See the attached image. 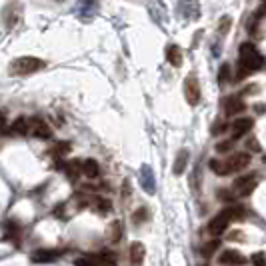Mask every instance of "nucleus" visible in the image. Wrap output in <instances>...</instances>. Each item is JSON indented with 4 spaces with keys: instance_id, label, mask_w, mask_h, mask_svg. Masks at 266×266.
Segmentation results:
<instances>
[{
    "instance_id": "1",
    "label": "nucleus",
    "mask_w": 266,
    "mask_h": 266,
    "mask_svg": "<svg viewBox=\"0 0 266 266\" xmlns=\"http://www.w3.org/2000/svg\"><path fill=\"white\" fill-rule=\"evenodd\" d=\"M264 64L260 52L256 50V46L252 42H242L240 44V58H238V70L236 74L232 76V80H242L244 76H250L252 72L260 70Z\"/></svg>"
},
{
    "instance_id": "2",
    "label": "nucleus",
    "mask_w": 266,
    "mask_h": 266,
    "mask_svg": "<svg viewBox=\"0 0 266 266\" xmlns=\"http://www.w3.org/2000/svg\"><path fill=\"white\" fill-rule=\"evenodd\" d=\"M46 66V62L42 58H36V56H20L16 60H12L8 72L12 76H26V74H34L38 70H42Z\"/></svg>"
},
{
    "instance_id": "3",
    "label": "nucleus",
    "mask_w": 266,
    "mask_h": 266,
    "mask_svg": "<svg viewBox=\"0 0 266 266\" xmlns=\"http://www.w3.org/2000/svg\"><path fill=\"white\" fill-rule=\"evenodd\" d=\"M238 210H240V208H226V210L218 212V214L208 222V232L214 234V236H220L224 230H228V226H230V222H232V218H234V214H236Z\"/></svg>"
},
{
    "instance_id": "4",
    "label": "nucleus",
    "mask_w": 266,
    "mask_h": 266,
    "mask_svg": "<svg viewBox=\"0 0 266 266\" xmlns=\"http://www.w3.org/2000/svg\"><path fill=\"white\" fill-rule=\"evenodd\" d=\"M256 176L254 174H248V176H242V178H238L236 182H234V192L240 196V198H246V196H250L252 192H254V188H256Z\"/></svg>"
},
{
    "instance_id": "5",
    "label": "nucleus",
    "mask_w": 266,
    "mask_h": 266,
    "mask_svg": "<svg viewBox=\"0 0 266 266\" xmlns=\"http://www.w3.org/2000/svg\"><path fill=\"white\" fill-rule=\"evenodd\" d=\"M184 96H186V102L190 106H196L200 102L202 92H200V84H198V80L194 76L186 78V82H184Z\"/></svg>"
},
{
    "instance_id": "6",
    "label": "nucleus",
    "mask_w": 266,
    "mask_h": 266,
    "mask_svg": "<svg viewBox=\"0 0 266 266\" xmlns=\"http://www.w3.org/2000/svg\"><path fill=\"white\" fill-rule=\"evenodd\" d=\"M252 126H254V120H252V118H248V116H242V118H234V122L230 124V130H232V138L236 140V138L244 136L246 132H250V130H252Z\"/></svg>"
},
{
    "instance_id": "7",
    "label": "nucleus",
    "mask_w": 266,
    "mask_h": 266,
    "mask_svg": "<svg viewBox=\"0 0 266 266\" xmlns=\"http://www.w3.org/2000/svg\"><path fill=\"white\" fill-rule=\"evenodd\" d=\"M222 106H224V114L226 116H236V114H240V112L246 110V102L240 96H228L222 102Z\"/></svg>"
},
{
    "instance_id": "8",
    "label": "nucleus",
    "mask_w": 266,
    "mask_h": 266,
    "mask_svg": "<svg viewBox=\"0 0 266 266\" xmlns=\"http://www.w3.org/2000/svg\"><path fill=\"white\" fill-rule=\"evenodd\" d=\"M218 262L220 264H230V266H242V264H246V256L238 250H224L218 256Z\"/></svg>"
},
{
    "instance_id": "9",
    "label": "nucleus",
    "mask_w": 266,
    "mask_h": 266,
    "mask_svg": "<svg viewBox=\"0 0 266 266\" xmlns=\"http://www.w3.org/2000/svg\"><path fill=\"white\" fill-rule=\"evenodd\" d=\"M18 18H20V4L16 2V0H12V2H8L6 8H4V24H6V28H12L18 22Z\"/></svg>"
},
{
    "instance_id": "10",
    "label": "nucleus",
    "mask_w": 266,
    "mask_h": 266,
    "mask_svg": "<svg viewBox=\"0 0 266 266\" xmlns=\"http://www.w3.org/2000/svg\"><path fill=\"white\" fill-rule=\"evenodd\" d=\"M144 256H146L144 244L138 242V240H134V242L130 244V262H132V266H142Z\"/></svg>"
},
{
    "instance_id": "11",
    "label": "nucleus",
    "mask_w": 266,
    "mask_h": 266,
    "mask_svg": "<svg viewBox=\"0 0 266 266\" xmlns=\"http://www.w3.org/2000/svg\"><path fill=\"white\" fill-rule=\"evenodd\" d=\"M226 164L230 166V170L234 172V170H242V168H246L248 164H250V154L248 152H238V154H232L228 160H226Z\"/></svg>"
},
{
    "instance_id": "12",
    "label": "nucleus",
    "mask_w": 266,
    "mask_h": 266,
    "mask_svg": "<svg viewBox=\"0 0 266 266\" xmlns=\"http://www.w3.org/2000/svg\"><path fill=\"white\" fill-rule=\"evenodd\" d=\"M166 60H168L174 68L182 66V50H180V46L168 44V46H166Z\"/></svg>"
},
{
    "instance_id": "13",
    "label": "nucleus",
    "mask_w": 266,
    "mask_h": 266,
    "mask_svg": "<svg viewBox=\"0 0 266 266\" xmlns=\"http://www.w3.org/2000/svg\"><path fill=\"white\" fill-rule=\"evenodd\" d=\"M56 256H58L56 250H36V252H32L30 260H32L34 264H48V262H52Z\"/></svg>"
},
{
    "instance_id": "14",
    "label": "nucleus",
    "mask_w": 266,
    "mask_h": 266,
    "mask_svg": "<svg viewBox=\"0 0 266 266\" xmlns=\"http://www.w3.org/2000/svg\"><path fill=\"white\" fill-rule=\"evenodd\" d=\"M88 206H90L92 210L100 212V214H104V212H108V210L112 208L110 200H108V198H102V196H92V200L88 198Z\"/></svg>"
},
{
    "instance_id": "15",
    "label": "nucleus",
    "mask_w": 266,
    "mask_h": 266,
    "mask_svg": "<svg viewBox=\"0 0 266 266\" xmlns=\"http://www.w3.org/2000/svg\"><path fill=\"white\" fill-rule=\"evenodd\" d=\"M32 134L36 136V138H50L52 136V130L48 128V124L46 122H42V120H34L32 122Z\"/></svg>"
},
{
    "instance_id": "16",
    "label": "nucleus",
    "mask_w": 266,
    "mask_h": 266,
    "mask_svg": "<svg viewBox=\"0 0 266 266\" xmlns=\"http://www.w3.org/2000/svg\"><path fill=\"white\" fill-rule=\"evenodd\" d=\"M188 158H190V152L186 150V148H182L180 152H178V156H176V160H174V174L176 176H180L184 170H186V164H188Z\"/></svg>"
},
{
    "instance_id": "17",
    "label": "nucleus",
    "mask_w": 266,
    "mask_h": 266,
    "mask_svg": "<svg viewBox=\"0 0 266 266\" xmlns=\"http://www.w3.org/2000/svg\"><path fill=\"white\" fill-rule=\"evenodd\" d=\"M82 172L88 176V178H96L98 174H100V166H98V162L94 160V158H86V160H82Z\"/></svg>"
},
{
    "instance_id": "18",
    "label": "nucleus",
    "mask_w": 266,
    "mask_h": 266,
    "mask_svg": "<svg viewBox=\"0 0 266 266\" xmlns=\"http://www.w3.org/2000/svg\"><path fill=\"white\" fill-rule=\"evenodd\" d=\"M210 168H212V172L214 174H218V176H228L232 170H230V166L226 164V162H220V160H216V158H212L210 162Z\"/></svg>"
},
{
    "instance_id": "19",
    "label": "nucleus",
    "mask_w": 266,
    "mask_h": 266,
    "mask_svg": "<svg viewBox=\"0 0 266 266\" xmlns=\"http://www.w3.org/2000/svg\"><path fill=\"white\" fill-rule=\"evenodd\" d=\"M28 130H30V122H28L24 116H20V118L14 120V124H12V132H16V134H26Z\"/></svg>"
},
{
    "instance_id": "20",
    "label": "nucleus",
    "mask_w": 266,
    "mask_h": 266,
    "mask_svg": "<svg viewBox=\"0 0 266 266\" xmlns=\"http://www.w3.org/2000/svg\"><path fill=\"white\" fill-rule=\"evenodd\" d=\"M80 164H82V162H66L62 170H66L68 178H74V180H76V176L82 172V166H80Z\"/></svg>"
},
{
    "instance_id": "21",
    "label": "nucleus",
    "mask_w": 266,
    "mask_h": 266,
    "mask_svg": "<svg viewBox=\"0 0 266 266\" xmlns=\"http://www.w3.org/2000/svg\"><path fill=\"white\" fill-rule=\"evenodd\" d=\"M68 150H70V142H66V140H62V142H56V144L52 146V156L60 158V156L68 154Z\"/></svg>"
},
{
    "instance_id": "22",
    "label": "nucleus",
    "mask_w": 266,
    "mask_h": 266,
    "mask_svg": "<svg viewBox=\"0 0 266 266\" xmlns=\"http://www.w3.org/2000/svg\"><path fill=\"white\" fill-rule=\"evenodd\" d=\"M122 238V222L120 220H114L110 224V240L112 242H118Z\"/></svg>"
},
{
    "instance_id": "23",
    "label": "nucleus",
    "mask_w": 266,
    "mask_h": 266,
    "mask_svg": "<svg viewBox=\"0 0 266 266\" xmlns=\"http://www.w3.org/2000/svg\"><path fill=\"white\" fill-rule=\"evenodd\" d=\"M218 246H220V240H210V242H206V244L202 246V250H200V252H202V256H204V258H210V256L218 250Z\"/></svg>"
},
{
    "instance_id": "24",
    "label": "nucleus",
    "mask_w": 266,
    "mask_h": 266,
    "mask_svg": "<svg viewBox=\"0 0 266 266\" xmlns=\"http://www.w3.org/2000/svg\"><path fill=\"white\" fill-rule=\"evenodd\" d=\"M230 150H234V138L232 140H222V142L216 144V152H220V154H226Z\"/></svg>"
},
{
    "instance_id": "25",
    "label": "nucleus",
    "mask_w": 266,
    "mask_h": 266,
    "mask_svg": "<svg viewBox=\"0 0 266 266\" xmlns=\"http://www.w3.org/2000/svg\"><path fill=\"white\" fill-rule=\"evenodd\" d=\"M230 80V64H222L220 66V72H218V82L220 84H226Z\"/></svg>"
},
{
    "instance_id": "26",
    "label": "nucleus",
    "mask_w": 266,
    "mask_h": 266,
    "mask_svg": "<svg viewBox=\"0 0 266 266\" xmlns=\"http://www.w3.org/2000/svg\"><path fill=\"white\" fill-rule=\"evenodd\" d=\"M250 260H252L254 266H266V254L264 252H254Z\"/></svg>"
},
{
    "instance_id": "27",
    "label": "nucleus",
    "mask_w": 266,
    "mask_h": 266,
    "mask_svg": "<svg viewBox=\"0 0 266 266\" xmlns=\"http://www.w3.org/2000/svg\"><path fill=\"white\" fill-rule=\"evenodd\" d=\"M148 218V210L146 208H140V210H136L134 212V216H132V220H134V224H140V222H144Z\"/></svg>"
},
{
    "instance_id": "28",
    "label": "nucleus",
    "mask_w": 266,
    "mask_h": 266,
    "mask_svg": "<svg viewBox=\"0 0 266 266\" xmlns=\"http://www.w3.org/2000/svg\"><path fill=\"white\" fill-rule=\"evenodd\" d=\"M98 260H100V266H118L114 256H110V254H102Z\"/></svg>"
},
{
    "instance_id": "29",
    "label": "nucleus",
    "mask_w": 266,
    "mask_h": 266,
    "mask_svg": "<svg viewBox=\"0 0 266 266\" xmlns=\"http://www.w3.org/2000/svg\"><path fill=\"white\" fill-rule=\"evenodd\" d=\"M224 130H226V124H224V122H214V124H212V130H210V132H212L214 136H218V134H222Z\"/></svg>"
},
{
    "instance_id": "30",
    "label": "nucleus",
    "mask_w": 266,
    "mask_h": 266,
    "mask_svg": "<svg viewBox=\"0 0 266 266\" xmlns=\"http://www.w3.org/2000/svg\"><path fill=\"white\" fill-rule=\"evenodd\" d=\"M246 148L252 150V152H260V144H258L256 138H248V140H246Z\"/></svg>"
},
{
    "instance_id": "31",
    "label": "nucleus",
    "mask_w": 266,
    "mask_h": 266,
    "mask_svg": "<svg viewBox=\"0 0 266 266\" xmlns=\"http://www.w3.org/2000/svg\"><path fill=\"white\" fill-rule=\"evenodd\" d=\"M74 264H76V266H96V262H94L92 258H78Z\"/></svg>"
},
{
    "instance_id": "32",
    "label": "nucleus",
    "mask_w": 266,
    "mask_h": 266,
    "mask_svg": "<svg viewBox=\"0 0 266 266\" xmlns=\"http://www.w3.org/2000/svg\"><path fill=\"white\" fill-rule=\"evenodd\" d=\"M218 198L224 200V202H228V200H232L234 196L230 194V190H224V188H222V190H218Z\"/></svg>"
},
{
    "instance_id": "33",
    "label": "nucleus",
    "mask_w": 266,
    "mask_h": 266,
    "mask_svg": "<svg viewBox=\"0 0 266 266\" xmlns=\"http://www.w3.org/2000/svg\"><path fill=\"white\" fill-rule=\"evenodd\" d=\"M266 12V0H264V2H262V6L258 8V12H256V18H262V14Z\"/></svg>"
},
{
    "instance_id": "34",
    "label": "nucleus",
    "mask_w": 266,
    "mask_h": 266,
    "mask_svg": "<svg viewBox=\"0 0 266 266\" xmlns=\"http://www.w3.org/2000/svg\"><path fill=\"white\" fill-rule=\"evenodd\" d=\"M262 162H264V164H266V156H262Z\"/></svg>"
},
{
    "instance_id": "35",
    "label": "nucleus",
    "mask_w": 266,
    "mask_h": 266,
    "mask_svg": "<svg viewBox=\"0 0 266 266\" xmlns=\"http://www.w3.org/2000/svg\"><path fill=\"white\" fill-rule=\"evenodd\" d=\"M58 2H64V0H58Z\"/></svg>"
}]
</instances>
